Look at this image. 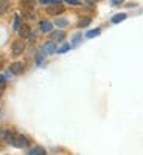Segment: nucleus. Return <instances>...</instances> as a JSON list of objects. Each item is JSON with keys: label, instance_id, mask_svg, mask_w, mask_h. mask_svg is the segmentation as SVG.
<instances>
[{"label": "nucleus", "instance_id": "obj_1", "mask_svg": "<svg viewBox=\"0 0 143 155\" xmlns=\"http://www.w3.org/2000/svg\"><path fill=\"white\" fill-rule=\"evenodd\" d=\"M25 51V44H23V41H16V42H12V45H11V53L14 54V56H19V54H22Z\"/></svg>", "mask_w": 143, "mask_h": 155}, {"label": "nucleus", "instance_id": "obj_2", "mask_svg": "<svg viewBox=\"0 0 143 155\" xmlns=\"http://www.w3.org/2000/svg\"><path fill=\"white\" fill-rule=\"evenodd\" d=\"M47 12L50 16H59V14L64 12V6L61 3H55V5H51V6L47 8Z\"/></svg>", "mask_w": 143, "mask_h": 155}, {"label": "nucleus", "instance_id": "obj_3", "mask_svg": "<svg viewBox=\"0 0 143 155\" xmlns=\"http://www.w3.org/2000/svg\"><path fill=\"white\" fill-rule=\"evenodd\" d=\"M28 138L23 137V135H16V141H14V146L16 147H27L28 146Z\"/></svg>", "mask_w": 143, "mask_h": 155}, {"label": "nucleus", "instance_id": "obj_4", "mask_svg": "<svg viewBox=\"0 0 143 155\" xmlns=\"http://www.w3.org/2000/svg\"><path fill=\"white\" fill-rule=\"evenodd\" d=\"M55 44H56V42H53V41L45 42V44H44V47H42L44 53H45V54H51V53H55V51H56V45H55Z\"/></svg>", "mask_w": 143, "mask_h": 155}, {"label": "nucleus", "instance_id": "obj_5", "mask_svg": "<svg viewBox=\"0 0 143 155\" xmlns=\"http://www.w3.org/2000/svg\"><path fill=\"white\" fill-rule=\"evenodd\" d=\"M30 34H31V28L28 27V25H22V27L19 28V36L22 39H28Z\"/></svg>", "mask_w": 143, "mask_h": 155}, {"label": "nucleus", "instance_id": "obj_6", "mask_svg": "<svg viewBox=\"0 0 143 155\" xmlns=\"http://www.w3.org/2000/svg\"><path fill=\"white\" fill-rule=\"evenodd\" d=\"M9 70H11L12 74H20V73L23 71V64H22V62H14V64L11 65Z\"/></svg>", "mask_w": 143, "mask_h": 155}, {"label": "nucleus", "instance_id": "obj_7", "mask_svg": "<svg viewBox=\"0 0 143 155\" xmlns=\"http://www.w3.org/2000/svg\"><path fill=\"white\" fill-rule=\"evenodd\" d=\"M64 37H66L64 31H53L51 33V41L53 42H61V41H64Z\"/></svg>", "mask_w": 143, "mask_h": 155}, {"label": "nucleus", "instance_id": "obj_8", "mask_svg": "<svg viewBox=\"0 0 143 155\" xmlns=\"http://www.w3.org/2000/svg\"><path fill=\"white\" fill-rule=\"evenodd\" d=\"M51 28H53V23H51V22H47V20L41 22V31L42 33H50Z\"/></svg>", "mask_w": 143, "mask_h": 155}, {"label": "nucleus", "instance_id": "obj_9", "mask_svg": "<svg viewBox=\"0 0 143 155\" xmlns=\"http://www.w3.org/2000/svg\"><path fill=\"white\" fill-rule=\"evenodd\" d=\"M5 141H6L8 144H12V146H14V141H16V134H12V132L6 130V134H5Z\"/></svg>", "mask_w": 143, "mask_h": 155}, {"label": "nucleus", "instance_id": "obj_10", "mask_svg": "<svg viewBox=\"0 0 143 155\" xmlns=\"http://www.w3.org/2000/svg\"><path fill=\"white\" fill-rule=\"evenodd\" d=\"M9 8V2L8 0H0V14H5Z\"/></svg>", "mask_w": 143, "mask_h": 155}, {"label": "nucleus", "instance_id": "obj_11", "mask_svg": "<svg viewBox=\"0 0 143 155\" xmlns=\"http://www.w3.org/2000/svg\"><path fill=\"white\" fill-rule=\"evenodd\" d=\"M126 19V14L124 12H120V14H115L114 17H112V23H120V22H123Z\"/></svg>", "mask_w": 143, "mask_h": 155}, {"label": "nucleus", "instance_id": "obj_12", "mask_svg": "<svg viewBox=\"0 0 143 155\" xmlns=\"http://www.w3.org/2000/svg\"><path fill=\"white\" fill-rule=\"evenodd\" d=\"M90 22H92V19H90V17H84V19H81L80 22H78V28H84V27H87Z\"/></svg>", "mask_w": 143, "mask_h": 155}, {"label": "nucleus", "instance_id": "obj_13", "mask_svg": "<svg viewBox=\"0 0 143 155\" xmlns=\"http://www.w3.org/2000/svg\"><path fill=\"white\" fill-rule=\"evenodd\" d=\"M28 153H30V155H44L45 150H44L42 147H34V149H30Z\"/></svg>", "mask_w": 143, "mask_h": 155}, {"label": "nucleus", "instance_id": "obj_14", "mask_svg": "<svg viewBox=\"0 0 143 155\" xmlns=\"http://www.w3.org/2000/svg\"><path fill=\"white\" fill-rule=\"evenodd\" d=\"M100 33H101V30H100V28H97V30H92V31H87V34H86V36H87V37H95V36H98Z\"/></svg>", "mask_w": 143, "mask_h": 155}, {"label": "nucleus", "instance_id": "obj_15", "mask_svg": "<svg viewBox=\"0 0 143 155\" xmlns=\"http://www.w3.org/2000/svg\"><path fill=\"white\" fill-rule=\"evenodd\" d=\"M69 48H70V45H69V44H64V45L58 50V53H59V54H62V53H66V51H69Z\"/></svg>", "mask_w": 143, "mask_h": 155}, {"label": "nucleus", "instance_id": "obj_16", "mask_svg": "<svg viewBox=\"0 0 143 155\" xmlns=\"http://www.w3.org/2000/svg\"><path fill=\"white\" fill-rule=\"evenodd\" d=\"M22 27V25H20V17L19 16H16V19H14V30L16 31H19V28Z\"/></svg>", "mask_w": 143, "mask_h": 155}, {"label": "nucleus", "instance_id": "obj_17", "mask_svg": "<svg viewBox=\"0 0 143 155\" xmlns=\"http://www.w3.org/2000/svg\"><path fill=\"white\" fill-rule=\"evenodd\" d=\"M56 25H59V27H66L67 20H66V19H58V20H56Z\"/></svg>", "mask_w": 143, "mask_h": 155}, {"label": "nucleus", "instance_id": "obj_18", "mask_svg": "<svg viewBox=\"0 0 143 155\" xmlns=\"http://www.w3.org/2000/svg\"><path fill=\"white\" fill-rule=\"evenodd\" d=\"M66 3H69V5H75V6L81 5V2H80V0H66Z\"/></svg>", "mask_w": 143, "mask_h": 155}, {"label": "nucleus", "instance_id": "obj_19", "mask_svg": "<svg viewBox=\"0 0 143 155\" xmlns=\"http://www.w3.org/2000/svg\"><path fill=\"white\" fill-rule=\"evenodd\" d=\"M42 61H44V54H37V58H36V62H37V64H41Z\"/></svg>", "mask_w": 143, "mask_h": 155}, {"label": "nucleus", "instance_id": "obj_20", "mask_svg": "<svg viewBox=\"0 0 143 155\" xmlns=\"http://www.w3.org/2000/svg\"><path fill=\"white\" fill-rule=\"evenodd\" d=\"M111 2H112V5H121L124 0H111Z\"/></svg>", "mask_w": 143, "mask_h": 155}, {"label": "nucleus", "instance_id": "obj_21", "mask_svg": "<svg viewBox=\"0 0 143 155\" xmlns=\"http://www.w3.org/2000/svg\"><path fill=\"white\" fill-rule=\"evenodd\" d=\"M5 134L6 130H0V140H5Z\"/></svg>", "mask_w": 143, "mask_h": 155}, {"label": "nucleus", "instance_id": "obj_22", "mask_svg": "<svg viewBox=\"0 0 143 155\" xmlns=\"http://www.w3.org/2000/svg\"><path fill=\"white\" fill-rule=\"evenodd\" d=\"M98 0H87V3H90V5H94V3H97Z\"/></svg>", "mask_w": 143, "mask_h": 155}, {"label": "nucleus", "instance_id": "obj_23", "mask_svg": "<svg viewBox=\"0 0 143 155\" xmlns=\"http://www.w3.org/2000/svg\"><path fill=\"white\" fill-rule=\"evenodd\" d=\"M3 82H5V76L0 74V84H3Z\"/></svg>", "mask_w": 143, "mask_h": 155}, {"label": "nucleus", "instance_id": "obj_24", "mask_svg": "<svg viewBox=\"0 0 143 155\" xmlns=\"http://www.w3.org/2000/svg\"><path fill=\"white\" fill-rule=\"evenodd\" d=\"M0 93H2V92H0Z\"/></svg>", "mask_w": 143, "mask_h": 155}]
</instances>
